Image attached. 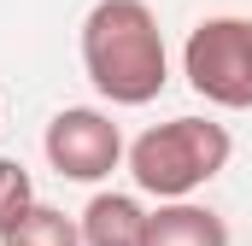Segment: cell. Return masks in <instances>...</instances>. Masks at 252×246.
<instances>
[{
  "mask_svg": "<svg viewBox=\"0 0 252 246\" xmlns=\"http://www.w3.org/2000/svg\"><path fill=\"white\" fill-rule=\"evenodd\" d=\"M41 153H47V164L64 182H106L124 164L129 147H124V129L112 123V112H100V106H64V112H53L47 135H41Z\"/></svg>",
  "mask_w": 252,
  "mask_h": 246,
  "instance_id": "obj_4",
  "label": "cell"
},
{
  "mask_svg": "<svg viewBox=\"0 0 252 246\" xmlns=\"http://www.w3.org/2000/svg\"><path fill=\"white\" fill-rule=\"evenodd\" d=\"M141 246H229V223L211 205L193 199H158V211H147V235Z\"/></svg>",
  "mask_w": 252,
  "mask_h": 246,
  "instance_id": "obj_5",
  "label": "cell"
},
{
  "mask_svg": "<svg viewBox=\"0 0 252 246\" xmlns=\"http://www.w3.org/2000/svg\"><path fill=\"white\" fill-rule=\"evenodd\" d=\"M76 229H82V246H141V235H147V205H141L135 193L100 187V193L82 205Z\"/></svg>",
  "mask_w": 252,
  "mask_h": 246,
  "instance_id": "obj_6",
  "label": "cell"
},
{
  "mask_svg": "<svg viewBox=\"0 0 252 246\" xmlns=\"http://www.w3.org/2000/svg\"><path fill=\"white\" fill-rule=\"evenodd\" d=\"M0 246H82V229H76V217H64L59 205H30L6 235H0Z\"/></svg>",
  "mask_w": 252,
  "mask_h": 246,
  "instance_id": "obj_7",
  "label": "cell"
},
{
  "mask_svg": "<svg viewBox=\"0 0 252 246\" xmlns=\"http://www.w3.org/2000/svg\"><path fill=\"white\" fill-rule=\"evenodd\" d=\"M30 205H35V182H30V170H24L18 158H0V235H6Z\"/></svg>",
  "mask_w": 252,
  "mask_h": 246,
  "instance_id": "obj_8",
  "label": "cell"
},
{
  "mask_svg": "<svg viewBox=\"0 0 252 246\" xmlns=\"http://www.w3.org/2000/svg\"><path fill=\"white\" fill-rule=\"evenodd\" d=\"M129 182L153 199H193L235 158V135L211 118H170L129 141Z\"/></svg>",
  "mask_w": 252,
  "mask_h": 246,
  "instance_id": "obj_2",
  "label": "cell"
},
{
  "mask_svg": "<svg viewBox=\"0 0 252 246\" xmlns=\"http://www.w3.org/2000/svg\"><path fill=\"white\" fill-rule=\"evenodd\" d=\"M82 70L100 100L153 106L170 82V53L158 12L147 0H94L82 18Z\"/></svg>",
  "mask_w": 252,
  "mask_h": 246,
  "instance_id": "obj_1",
  "label": "cell"
},
{
  "mask_svg": "<svg viewBox=\"0 0 252 246\" xmlns=\"http://www.w3.org/2000/svg\"><path fill=\"white\" fill-rule=\"evenodd\" d=\"M182 76L199 100L223 112H252V18L241 12L199 18L182 41Z\"/></svg>",
  "mask_w": 252,
  "mask_h": 246,
  "instance_id": "obj_3",
  "label": "cell"
}]
</instances>
